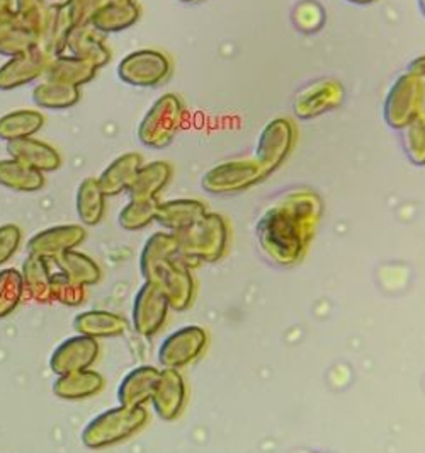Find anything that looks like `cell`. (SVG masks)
Wrapping results in <instances>:
<instances>
[{"mask_svg": "<svg viewBox=\"0 0 425 453\" xmlns=\"http://www.w3.org/2000/svg\"><path fill=\"white\" fill-rule=\"evenodd\" d=\"M7 152L11 154V159L19 160L43 174L53 173L62 165L60 154L51 145L33 136L7 142Z\"/></svg>", "mask_w": 425, "mask_h": 453, "instance_id": "ac0fdd59", "label": "cell"}, {"mask_svg": "<svg viewBox=\"0 0 425 453\" xmlns=\"http://www.w3.org/2000/svg\"><path fill=\"white\" fill-rule=\"evenodd\" d=\"M204 334L198 327H184L171 334L158 349V360L165 368H179L194 360L204 344Z\"/></svg>", "mask_w": 425, "mask_h": 453, "instance_id": "5bb4252c", "label": "cell"}, {"mask_svg": "<svg viewBox=\"0 0 425 453\" xmlns=\"http://www.w3.org/2000/svg\"><path fill=\"white\" fill-rule=\"evenodd\" d=\"M408 72L414 73L415 77H419L425 86V57H421V58L414 60V62L410 64V67H408Z\"/></svg>", "mask_w": 425, "mask_h": 453, "instance_id": "7bdbcfd3", "label": "cell"}, {"mask_svg": "<svg viewBox=\"0 0 425 453\" xmlns=\"http://www.w3.org/2000/svg\"><path fill=\"white\" fill-rule=\"evenodd\" d=\"M167 309L169 302L165 295L158 290L157 285L145 281V285L134 295L132 314L134 331L141 336L156 334L165 322Z\"/></svg>", "mask_w": 425, "mask_h": 453, "instance_id": "8fae6325", "label": "cell"}, {"mask_svg": "<svg viewBox=\"0 0 425 453\" xmlns=\"http://www.w3.org/2000/svg\"><path fill=\"white\" fill-rule=\"evenodd\" d=\"M86 239V228L82 226H57L34 234L27 241V254L53 261L65 250L79 248Z\"/></svg>", "mask_w": 425, "mask_h": 453, "instance_id": "7c38bea8", "label": "cell"}, {"mask_svg": "<svg viewBox=\"0 0 425 453\" xmlns=\"http://www.w3.org/2000/svg\"><path fill=\"white\" fill-rule=\"evenodd\" d=\"M123 2H133V0H104V4H123Z\"/></svg>", "mask_w": 425, "mask_h": 453, "instance_id": "ee69618b", "label": "cell"}, {"mask_svg": "<svg viewBox=\"0 0 425 453\" xmlns=\"http://www.w3.org/2000/svg\"><path fill=\"white\" fill-rule=\"evenodd\" d=\"M23 274L16 268L0 270V319L9 318L23 302Z\"/></svg>", "mask_w": 425, "mask_h": 453, "instance_id": "e575fe53", "label": "cell"}, {"mask_svg": "<svg viewBox=\"0 0 425 453\" xmlns=\"http://www.w3.org/2000/svg\"><path fill=\"white\" fill-rule=\"evenodd\" d=\"M179 2H184V4H191V2H198V0H179Z\"/></svg>", "mask_w": 425, "mask_h": 453, "instance_id": "7dc6e473", "label": "cell"}, {"mask_svg": "<svg viewBox=\"0 0 425 453\" xmlns=\"http://www.w3.org/2000/svg\"><path fill=\"white\" fill-rule=\"evenodd\" d=\"M157 200H132L119 211V226L125 230H140L156 220Z\"/></svg>", "mask_w": 425, "mask_h": 453, "instance_id": "8d00e7d4", "label": "cell"}, {"mask_svg": "<svg viewBox=\"0 0 425 453\" xmlns=\"http://www.w3.org/2000/svg\"><path fill=\"white\" fill-rule=\"evenodd\" d=\"M99 358V342L94 338L77 334L62 341L49 357V368L55 375H68L92 368Z\"/></svg>", "mask_w": 425, "mask_h": 453, "instance_id": "30bf717a", "label": "cell"}, {"mask_svg": "<svg viewBox=\"0 0 425 453\" xmlns=\"http://www.w3.org/2000/svg\"><path fill=\"white\" fill-rule=\"evenodd\" d=\"M23 241L21 228L14 224L0 226V266L11 261V257L18 252Z\"/></svg>", "mask_w": 425, "mask_h": 453, "instance_id": "ab89813d", "label": "cell"}, {"mask_svg": "<svg viewBox=\"0 0 425 453\" xmlns=\"http://www.w3.org/2000/svg\"><path fill=\"white\" fill-rule=\"evenodd\" d=\"M266 176L257 160H231L215 165L202 178V188L209 193L242 191Z\"/></svg>", "mask_w": 425, "mask_h": 453, "instance_id": "52a82bcc", "label": "cell"}, {"mask_svg": "<svg viewBox=\"0 0 425 453\" xmlns=\"http://www.w3.org/2000/svg\"><path fill=\"white\" fill-rule=\"evenodd\" d=\"M182 114V103L176 94L162 96L140 123V142L150 149H165L179 130Z\"/></svg>", "mask_w": 425, "mask_h": 453, "instance_id": "3957f363", "label": "cell"}, {"mask_svg": "<svg viewBox=\"0 0 425 453\" xmlns=\"http://www.w3.org/2000/svg\"><path fill=\"white\" fill-rule=\"evenodd\" d=\"M51 298L65 307H79L86 300V287L57 270L51 274Z\"/></svg>", "mask_w": 425, "mask_h": 453, "instance_id": "74e56055", "label": "cell"}, {"mask_svg": "<svg viewBox=\"0 0 425 453\" xmlns=\"http://www.w3.org/2000/svg\"><path fill=\"white\" fill-rule=\"evenodd\" d=\"M33 101L45 110H68L80 101V91L79 88L46 79L33 91Z\"/></svg>", "mask_w": 425, "mask_h": 453, "instance_id": "d6a6232c", "label": "cell"}, {"mask_svg": "<svg viewBox=\"0 0 425 453\" xmlns=\"http://www.w3.org/2000/svg\"><path fill=\"white\" fill-rule=\"evenodd\" d=\"M160 372L154 366H138L126 373L118 387V401L121 406L138 408L152 401Z\"/></svg>", "mask_w": 425, "mask_h": 453, "instance_id": "e0dca14e", "label": "cell"}, {"mask_svg": "<svg viewBox=\"0 0 425 453\" xmlns=\"http://www.w3.org/2000/svg\"><path fill=\"white\" fill-rule=\"evenodd\" d=\"M184 395H186V388L178 370L165 368L163 372H160V379H158L152 403L162 419L178 418L180 408L184 404Z\"/></svg>", "mask_w": 425, "mask_h": 453, "instance_id": "44dd1931", "label": "cell"}, {"mask_svg": "<svg viewBox=\"0 0 425 453\" xmlns=\"http://www.w3.org/2000/svg\"><path fill=\"white\" fill-rule=\"evenodd\" d=\"M169 58L156 50H140L126 55L119 65L118 75L123 82L136 88H154L171 75Z\"/></svg>", "mask_w": 425, "mask_h": 453, "instance_id": "8992f818", "label": "cell"}, {"mask_svg": "<svg viewBox=\"0 0 425 453\" xmlns=\"http://www.w3.org/2000/svg\"><path fill=\"white\" fill-rule=\"evenodd\" d=\"M179 252V239L176 234H165V232L154 234L147 241L140 256V272L143 274V278L147 280L160 261L174 257Z\"/></svg>", "mask_w": 425, "mask_h": 453, "instance_id": "4dcf8cb0", "label": "cell"}, {"mask_svg": "<svg viewBox=\"0 0 425 453\" xmlns=\"http://www.w3.org/2000/svg\"><path fill=\"white\" fill-rule=\"evenodd\" d=\"M292 143L294 127L288 119L277 118L266 125L255 149V160L264 169L266 176L285 162L292 149Z\"/></svg>", "mask_w": 425, "mask_h": 453, "instance_id": "9c48e42d", "label": "cell"}, {"mask_svg": "<svg viewBox=\"0 0 425 453\" xmlns=\"http://www.w3.org/2000/svg\"><path fill=\"white\" fill-rule=\"evenodd\" d=\"M419 7H421V11H422V14L425 16V0H419Z\"/></svg>", "mask_w": 425, "mask_h": 453, "instance_id": "f6af8a7d", "label": "cell"}, {"mask_svg": "<svg viewBox=\"0 0 425 453\" xmlns=\"http://www.w3.org/2000/svg\"><path fill=\"white\" fill-rule=\"evenodd\" d=\"M403 147L417 165H425V113H421L403 128Z\"/></svg>", "mask_w": 425, "mask_h": 453, "instance_id": "f35d334b", "label": "cell"}, {"mask_svg": "<svg viewBox=\"0 0 425 453\" xmlns=\"http://www.w3.org/2000/svg\"><path fill=\"white\" fill-rule=\"evenodd\" d=\"M38 46H40V38L33 31L26 29L16 21L0 27V55L4 57L14 58Z\"/></svg>", "mask_w": 425, "mask_h": 453, "instance_id": "836d02e7", "label": "cell"}, {"mask_svg": "<svg viewBox=\"0 0 425 453\" xmlns=\"http://www.w3.org/2000/svg\"><path fill=\"white\" fill-rule=\"evenodd\" d=\"M316 215L318 200L315 195L307 191L292 193L264 215L261 222L264 248L286 261L296 257Z\"/></svg>", "mask_w": 425, "mask_h": 453, "instance_id": "6da1fadb", "label": "cell"}, {"mask_svg": "<svg viewBox=\"0 0 425 453\" xmlns=\"http://www.w3.org/2000/svg\"><path fill=\"white\" fill-rule=\"evenodd\" d=\"M104 377L92 370H82L68 375H60L53 382V394L62 401H86L97 395L104 388Z\"/></svg>", "mask_w": 425, "mask_h": 453, "instance_id": "d6986e66", "label": "cell"}, {"mask_svg": "<svg viewBox=\"0 0 425 453\" xmlns=\"http://www.w3.org/2000/svg\"><path fill=\"white\" fill-rule=\"evenodd\" d=\"M51 263H55L57 270L65 273L70 280L84 287L95 285L102 276L101 266L90 256L80 250H65L60 256H57Z\"/></svg>", "mask_w": 425, "mask_h": 453, "instance_id": "83f0119b", "label": "cell"}, {"mask_svg": "<svg viewBox=\"0 0 425 453\" xmlns=\"http://www.w3.org/2000/svg\"><path fill=\"white\" fill-rule=\"evenodd\" d=\"M141 156L140 154H125L112 162L110 167L97 178L101 189L106 196H118L125 191H130L133 184L136 173L141 167Z\"/></svg>", "mask_w": 425, "mask_h": 453, "instance_id": "7402d4cb", "label": "cell"}, {"mask_svg": "<svg viewBox=\"0 0 425 453\" xmlns=\"http://www.w3.org/2000/svg\"><path fill=\"white\" fill-rule=\"evenodd\" d=\"M48 64L49 55L40 46L11 58L0 67V91H12L40 79L45 75Z\"/></svg>", "mask_w": 425, "mask_h": 453, "instance_id": "4fadbf2b", "label": "cell"}, {"mask_svg": "<svg viewBox=\"0 0 425 453\" xmlns=\"http://www.w3.org/2000/svg\"><path fill=\"white\" fill-rule=\"evenodd\" d=\"M45 125V118L34 110H19L0 118V138L14 142L38 134Z\"/></svg>", "mask_w": 425, "mask_h": 453, "instance_id": "1f68e13d", "label": "cell"}, {"mask_svg": "<svg viewBox=\"0 0 425 453\" xmlns=\"http://www.w3.org/2000/svg\"><path fill=\"white\" fill-rule=\"evenodd\" d=\"M171 176L172 167L163 160L145 164L136 173V178L128 193L132 200H156L158 193L171 180Z\"/></svg>", "mask_w": 425, "mask_h": 453, "instance_id": "4316f807", "label": "cell"}, {"mask_svg": "<svg viewBox=\"0 0 425 453\" xmlns=\"http://www.w3.org/2000/svg\"><path fill=\"white\" fill-rule=\"evenodd\" d=\"M342 88L336 81H320L300 92L294 99V114L301 119L330 111L342 101Z\"/></svg>", "mask_w": 425, "mask_h": 453, "instance_id": "2e32d148", "label": "cell"}, {"mask_svg": "<svg viewBox=\"0 0 425 453\" xmlns=\"http://www.w3.org/2000/svg\"><path fill=\"white\" fill-rule=\"evenodd\" d=\"M77 215L84 226L101 224L106 210V195L95 178H87L77 189Z\"/></svg>", "mask_w": 425, "mask_h": 453, "instance_id": "f546056e", "label": "cell"}, {"mask_svg": "<svg viewBox=\"0 0 425 453\" xmlns=\"http://www.w3.org/2000/svg\"><path fill=\"white\" fill-rule=\"evenodd\" d=\"M104 4V0H68L67 5L75 26L89 24L92 14Z\"/></svg>", "mask_w": 425, "mask_h": 453, "instance_id": "60d3db41", "label": "cell"}, {"mask_svg": "<svg viewBox=\"0 0 425 453\" xmlns=\"http://www.w3.org/2000/svg\"><path fill=\"white\" fill-rule=\"evenodd\" d=\"M140 19V7L134 2L102 4L90 18L89 24L99 33H118L132 27Z\"/></svg>", "mask_w": 425, "mask_h": 453, "instance_id": "cb8c5ba5", "label": "cell"}, {"mask_svg": "<svg viewBox=\"0 0 425 453\" xmlns=\"http://www.w3.org/2000/svg\"><path fill=\"white\" fill-rule=\"evenodd\" d=\"M145 281L157 285L158 290L165 295L169 307L184 311L191 302L193 280L179 254L160 261Z\"/></svg>", "mask_w": 425, "mask_h": 453, "instance_id": "ba28073f", "label": "cell"}, {"mask_svg": "<svg viewBox=\"0 0 425 453\" xmlns=\"http://www.w3.org/2000/svg\"><path fill=\"white\" fill-rule=\"evenodd\" d=\"M73 329L77 334H84L94 340L118 338L128 329L126 319L110 311H86L73 319Z\"/></svg>", "mask_w": 425, "mask_h": 453, "instance_id": "ffe728a7", "label": "cell"}, {"mask_svg": "<svg viewBox=\"0 0 425 453\" xmlns=\"http://www.w3.org/2000/svg\"><path fill=\"white\" fill-rule=\"evenodd\" d=\"M51 7H46L43 0H16V18L14 21L26 29L33 31L40 42L45 35L46 24L49 19Z\"/></svg>", "mask_w": 425, "mask_h": 453, "instance_id": "d590c367", "label": "cell"}, {"mask_svg": "<svg viewBox=\"0 0 425 453\" xmlns=\"http://www.w3.org/2000/svg\"><path fill=\"white\" fill-rule=\"evenodd\" d=\"M179 239L180 252L201 259H215L224 246L226 228L218 215H202L201 219L176 234Z\"/></svg>", "mask_w": 425, "mask_h": 453, "instance_id": "5b68a950", "label": "cell"}, {"mask_svg": "<svg viewBox=\"0 0 425 453\" xmlns=\"http://www.w3.org/2000/svg\"><path fill=\"white\" fill-rule=\"evenodd\" d=\"M425 86L419 77L406 72L400 75L384 99V119L391 128L402 130L422 113Z\"/></svg>", "mask_w": 425, "mask_h": 453, "instance_id": "277c9868", "label": "cell"}, {"mask_svg": "<svg viewBox=\"0 0 425 453\" xmlns=\"http://www.w3.org/2000/svg\"><path fill=\"white\" fill-rule=\"evenodd\" d=\"M65 50L72 57L86 60L95 68L104 67L111 60V53L104 43L102 33L94 29L90 24L75 26L70 31Z\"/></svg>", "mask_w": 425, "mask_h": 453, "instance_id": "9a60e30c", "label": "cell"}, {"mask_svg": "<svg viewBox=\"0 0 425 453\" xmlns=\"http://www.w3.org/2000/svg\"><path fill=\"white\" fill-rule=\"evenodd\" d=\"M24 292L38 303H51V261L45 257L31 256L24 259L23 268Z\"/></svg>", "mask_w": 425, "mask_h": 453, "instance_id": "603a6c76", "label": "cell"}, {"mask_svg": "<svg viewBox=\"0 0 425 453\" xmlns=\"http://www.w3.org/2000/svg\"><path fill=\"white\" fill-rule=\"evenodd\" d=\"M349 2H354V4H369L373 0H349Z\"/></svg>", "mask_w": 425, "mask_h": 453, "instance_id": "bcb514c9", "label": "cell"}, {"mask_svg": "<svg viewBox=\"0 0 425 453\" xmlns=\"http://www.w3.org/2000/svg\"><path fill=\"white\" fill-rule=\"evenodd\" d=\"M0 186L18 193H34L45 186V176L19 160H0Z\"/></svg>", "mask_w": 425, "mask_h": 453, "instance_id": "f1b7e54d", "label": "cell"}, {"mask_svg": "<svg viewBox=\"0 0 425 453\" xmlns=\"http://www.w3.org/2000/svg\"><path fill=\"white\" fill-rule=\"evenodd\" d=\"M16 18L14 0H0V27L12 23Z\"/></svg>", "mask_w": 425, "mask_h": 453, "instance_id": "b9f144b4", "label": "cell"}, {"mask_svg": "<svg viewBox=\"0 0 425 453\" xmlns=\"http://www.w3.org/2000/svg\"><path fill=\"white\" fill-rule=\"evenodd\" d=\"M147 419L148 414L143 406L126 408L119 404L118 408L108 409L92 418L82 430L80 440L92 450L108 449L132 438L136 431L145 426Z\"/></svg>", "mask_w": 425, "mask_h": 453, "instance_id": "7a4b0ae2", "label": "cell"}, {"mask_svg": "<svg viewBox=\"0 0 425 453\" xmlns=\"http://www.w3.org/2000/svg\"><path fill=\"white\" fill-rule=\"evenodd\" d=\"M204 213V206L196 200H174L157 204L156 220L160 226L179 234L196 224Z\"/></svg>", "mask_w": 425, "mask_h": 453, "instance_id": "484cf974", "label": "cell"}, {"mask_svg": "<svg viewBox=\"0 0 425 453\" xmlns=\"http://www.w3.org/2000/svg\"><path fill=\"white\" fill-rule=\"evenodd\" d=\"M95 72L97 68L90 65L86 60H80L72 55H58L53 60H49L45 75L48 81L80 88L95 77Z\"/></svg>", "mask_w": 425, "mask_h": 453, "instance_id": "d4e9b609", "label": "cell"}]
</instances>
